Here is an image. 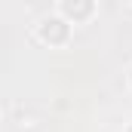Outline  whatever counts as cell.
Listing matches in <instances>:
<instances>
[{
    "instance_id": "3957f363",
    "label": "cell",
    "mask_w": 132,
    "mask_h": 132,
    "mask_svg": "<svg viewBox=\"0 0 132 132\" xmlns=\"http://www.w3.org/2000/svg\"><path fill=\"white\" fill-rule=\"evenodd\" d=\"M126 83H129V92H132V68H129V77H126Z\"/></svg>"
},
{
    "instance_id": "6da1fadb",
    "label": "cell",
    "mask_w": 132,
    "mask_h": 132,
    "mask_svg": "<svg viewBox=\"0 0 132 132\" xmlns=\"http://www.w3.org/2000/svg\"><path fill=\"white\" fill-rule=\"evenodd\" d=\"M71 34H74V25L68 22L62 12L55 15H43L37 25H34V37L43 43V46H68L71 43Z\"/></svg>"
},
{
    "instance_id": "277c9868",
    "label": "cell",
    "mask_w": 132,
    "mask_h": 132,
    "mask_svg": "<svg viewBox=\"0 0 132 132\" xmlns=\"http://www.w3.org/2000/svg\"><path fill=\"white\" fill-rule=\"evenodd\" d=\"M123 132H132V123H126V126H123Z\"/></svg>"
},
{
    "instance_id": "5b68a950",
    "label": "cell",
    "mask_w": 132,
    "mask_h": 132,
    "mask_svg": "<svg viewBox=\"0 0 132 132\" xmlns=\"http://www.w3.org/2000/svg\"><path fill=\"white\" fill-rule=\"evenodd\" d=\"M129 3H132V0H129Z\"/></svg>"
},
{
    "instance_id": "7a4b0ae2",
    "label": "cell",
    "mask_w": 132,
    "mask_h": 132,
    "mask_svg": "<svg viewBox=\"0 0 132 132\" xmlns=\"http://www.w3.org/2000/svg\"><path fill=\"white\" fill-rule=\"evenodd\" d=\"M55 9L65 15L71 25H83V22H89L95 15L98 3L95 0H55Z\"/></svg>"
}]
</instances>
